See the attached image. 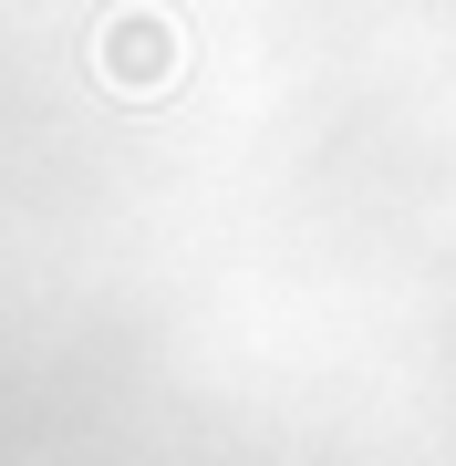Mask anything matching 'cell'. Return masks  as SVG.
I'll use <instances>...</instances> for the list:
<instances>
[{
  "label": "cell",
  "instance_id": "1",
  "mask_svg": "<svg viewBox=\"0 0 456 466\" xmlns=\"http://www.w3.org/2000/svg\"><path fill=\"white\" fill-rule=\"evenodd\" d=\"M177 73H187V32L156 11V0H125V11L94 21V84H104V94L146 104V94H167Z\"/></svg>",
  "mask_w": 456,
  "mask_h": 466
}]
</instances>
